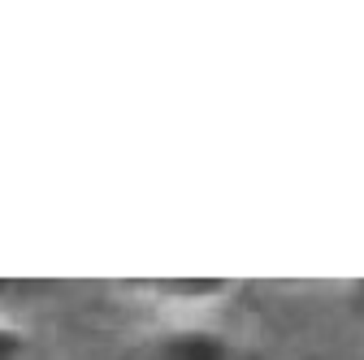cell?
Wrapping results in <instances>:
<instances>
[{
  "mask_svg": "<svg viewBox=\"0 0 364 360\" xmlns=\"http://www.w3.org/2000/svg\"><path fill=\"white\" fill-rule=\"evenodd\" d=\"M148 287L169 304H213L221 295H230V282L225 278H161Z\"/></svg>",
  "mask_w": 364,
  "mask_h": 360,
  "instance_id": "2",
  "label": "cell"
},
{
  "mask_svg": "<svg viewBox=\"0 0 364 360\" xmlns=\"http://www.w3.org/2000/svg\"><path fill=\"white\" fill-rule=\"evenodd\" d=\"M152 360H235V347L208 326H182L152 343Z\"/></svg>",
  "mask_w": 364,
  "mask_h": 360,
  "instance_id": "1",
  "label": "cell"
},
{
  "mask_svg": "<svg viewBox=\"0 0 364 360\" xmlns=\"http://www.w3.org/2000/svg\"><path fill=\"white\" fill-rule=\"evenodd\" d=\"M26 334L9 322H0V360H26Z\"/></svg>",
  "mask_w": 364,
  "mask_h": 360,
  "instance_id": "3",
  "label": "cell"
}]
</instances>
